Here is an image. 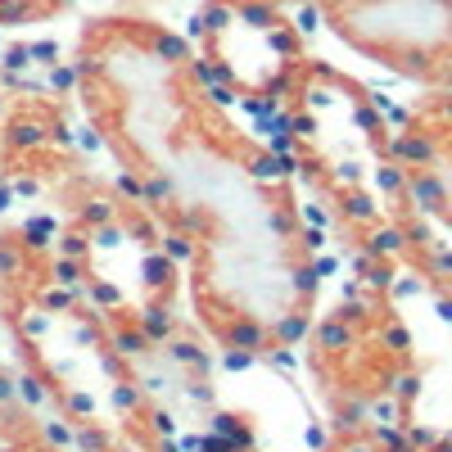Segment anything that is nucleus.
<instances>
[{
	"mask_svg": "<svg viewBox=\"0 0 452 452\" xmlns=\"http://www.w3.org/2000/svg\"><path fill=\"white\" fill-rule=\"evenodd\" d=\"M402 195H407L421 213H444V181H439V172H407Z\"/></svg>",
	"mask_w": 452,
	"mask_h": 452,
	"instance_id": "f257e3e1",
	"label": "nucleus"
},
{
	"mask_svg": "<svg viewBox=\"0 0 452 452\" xmlns=\"http://www.w3.org/2000/svg\"><path fill=\"white\" fill-rule=\"evenodd\" d=\"M389 154H398V159H407V163H430L435 159V145L430 140H411V136H393L389 140Z\"/></svg>",
	"mask_w": 452,
	"mask_h": 452,
	"instance_id": "f03ea898",
	"label": "nucleus"
},
{
	"mask_svg": "<svg viewBox=\"0 0 452 452\" xmlns=\"http://www.w3.org/2000/svg\"><path fill=\"white\" fill-rule=\"evenodd\" d=\"M45 140V127L41 122H32V118H18L14 127H9V145L14 150H36Z\"/></svg>",
	"mask_w": 452,
	"mask_h": 452,
	"instance_id": "7ed1b4c3",
	"label": "nucleus"
},
{
	"mask_svg": "<svg viewBox=\"0 0 452 452\" xmlns=\"http://www.w3.org/2000/svg\"><path fill=\"white\" fill-rule=\"evenodd\" d=\"M407 245V240H402V231H393V226H384V231H376V235H371V254H398V249Z\"/></svg>",
	"mask_w": 452,
	"mask_h": 452,
	"instance_id": "20e7f679",
	"label": "nucleus"
},
{
	"mask_svg": "<svg viewBox=\"0 0 452 452\" xmlns=\"http://www.w3.org/2000/svg\"><path fill=\"white\" fill-rule=\"evenodd\" d=\"M254 177L258 181H281L285 177V163L272 159V154H258V159H254Z\"/></svg>",
	"mask_w": 452,
	"mask_h": 452,
	"instance_id": "39448f33",
	"label": "nucleus"
},
{
	"mask_svg": "<svg viewBox=\"0 0 452 452\" xmlns=\"http://www.w3.org/2000/svg\"><path fill=\"white\" fill-rule=\"evenodd\" d=\"M344 204H349V217H358V222H371V217H376L371 199H367V195H358V190H353V195L344 199Z\"/></svg>",
	"mask_w": 452,
	"mask_h": 452,
	"instance_id": "423d86ee",
	"label": "nucleus"
},
{
	"mask_svg": "<svg viewBox=\"0 0 452 452\" xmlns=\"http://www.w3.org/2000/svg\"><path fill=\"white\" fill-rule=\"evenodd\" d=\"M402 181H407V168H398V163H389V168H380V186L393 190V195H402Z\"/></svg>",
	"mask_w": 452,
	"mask_h": 452,
	"instance_id": "0eeeda50",
	"label": "nucleus"
},
{
	"mask_svg": "<svg viewBox=\"0 0 452 452\" xmlns=\"http://www.w3.org/2000/svg\"><path fill=\"white\" fill-rule=\"evenodd\" d=\"M159 54H168V59H186V41L172 36V32H163L159 36Z\"/></svg>",
	"mask_w": 452,
	"mask_h": 452,
	"instance_id": "6e6552de",
	"label": "nucleus"
},
{
	"mask_svg": "<svg viewBox=\"0 0 452 452\" xmlns=\"http://www.w3.org/2000/svg\"><path fill=\"white\" fill-rule=\"evenodd\" d=\"M358 127L362 131H376L380 127V109H376V104H362V109H358Z\"/></svg>",
	"mask_w": 452,
	"mask_h": 452,
	"instance_id": "1a4fd4ad",
	"label": "nucleus"
},
{
	"mask_svg": "<svg viewBox=\"0 0 452 452\" xmlns=\"http://www.w3.org/2000/svg\"><path fill=\"white\" fill-rule=\"evenodd\" d=\"M168 195H172V181H168V177H150L145 199H168Z\"/></svg>",
	"mask_w": 452,
	"mask_h": 452,
	"instance_id": "9d476101",
	"label": "nucleus"
},
{
	"mask_svg": "<svg viewBox=\"0 0 452 452\" xmlns=\"http://www.w3.org/2000/svg\"><path fill=\"white\" fill-rule=\"evenodd\" d=\"M5 59H9V73H14V77H18V73H23V68H27V59H32V54H27V45H14V50H9V54H5Z\"/></svg>",
	"mask_w": 452,
	"mask_h": 452,
	"instance_id": "9b49d317",
	"label": "nucleus"
},
{
	"mask_svg": "<svg viewBox=\"0 0 452 452\" xmlns=\"http://www.w3.org/2000/svg\"><path fill=\"white\" fill-rule=\"evenodd\" d=\"M73 82H77V68H54L50 73V86H54V91H68Z\"/></svg>",
	"mask_w": 452,
	"mask_h": 452,
	"instance_id": "f8f14e48",
	"label": "nucleus"
},
{
	"mask_svg": "<svg viewBox=\"0 0 452 452\" xmlns=\"http://www.w3.org/2000/svg\"><path fill=\"white\" fill-rule=\"evenodd\" d=\"M163 245H168L172 258H190V240L186 235H172V240H163Z\"/></svg>",
	"mask_w": 452,
	"mask_h": 452,
	"instance_id": "ddd939ff",
	"label": "nucleus"
},
{
	"mask_svg": "<svg viewBox=\"0 0 452 452\" xmlns=\"http://www.w3.org/2000/svg\"><path fill=\"white\" fill-rule=\"evenodd\" d=\"M208 95H213V104H235V91H231V86H208Z\"/></svg>",
	"mask_w": 452,
	"mask_h": 452,
	"instance_id": "4468645a",
	"label": "nucleus"
},
{
	"mask_svg": "<svg viewBox=\"0 0 452 452\" xmlns=\"http://www.w3.org/2000/svg\"><path fill=\"white\" fill-rule=\"evenodd\" d=\"M294 290H299V294H312L316 290V276L312 272H299V276H294Z\"/></svg>",
	"mask_w": 452,
	"mask_h": 452,
	"instance_id": "2eb2a0df",
	"label": "nucleus"
},
{
	"mask_svg": "<svg viewBox=\"0 0 452 452\" xmlns=\"http://www.w3.org/2000/svg\"><path fill=\"white\" fill-rule=\"evenodd\" d=\"M145 326H150L154 335H159V330L168 335V326H172V321H168V316H163V312H145Z\"/></svg>",
	"mask_w": 452,
	"mask_h": 452,
	"instance_id": "dca6fc26",
	"label": "nucleus"
},
{
	"mask_svg": "<svg viewBox=\"0 0 452 452\" xmlns=\"http://www.w3.org/2000/svg\"><path fill=\"white\" fill-rule=\"evenodd\" d=\"M303 222H312V231H316V226H326V213L316 204H303Z\"/></svg>",
	"mask_w": 452,
	"mask_h": 452,
	"instance_id": "f3484780",
	"label": "nucleus"
},
{
	"mask_svg": "<svg viewBox=\"0 0 452 452\" xmlns=\"http://www.w3.org/2000/svg\"><path fill=\"white\" fill-rule=\"evenodd\" d=\"M27 54H32V59H54V45L50 41H36V45H27Z\"/></svg>",
	"mask_w": 452,
	"mask_h": 452,
	"instance_id": "a211bd4d",
	"label": "nucleus"
},
{
	"mask_svg": "<svg viewBox=\"0 0 452 452\" xmlns=\"http://www.w3.org/2000/svg\"><path fill=\"white\" fill-rule=\"evenodd\" d=\"M316 18H321V9H299V32H312Z\"/></svg>",
	"mask_w": 452,
	"mask_h": 452,
	"instance_id": "6ab92c4d",
	"label": "nucleus"
},
{
	"mask_svg": "<svg viewBox=\"0 0 452 452\" xmlns=\"http://www.w3.org/2000/svg\"><path fill=\"white\" fill-rule=\"evenodd\" d=\"M54 272H59V281H64V285H77V267H73V263H59Z\"/></svg>",
	"mask_w": 452,
	"mask_h": 452,
	"instance_id": "aec40b11",
	"label": "nucleus"
},
{
	"mask_svg": "<svg viewBox=\"0 0 452 452\" xmlns=\"http://www.w3.org/2000/svg\"><path fill=\"white\" fill-rule=\"evenodd\" d=\"M82 249H86V240H82V235H68V240H64V254H73V258H77Z\"/></svg>",
	"mask_w": 452,
	"mask_h": 452,
	"instance_id": "412c9836",
	"label": "nucleus"
},
{
	"mask_svg": "<svg viewBox=\"0 0 452 452\" xmlns=\"http://www.w3.org/2000/svg\"><path fill=\"white\" fill-rule=\"evenodd\" d=\"M303 245H307V249H321L326 235H321V231H303Z\"/></svg>",
	"mask_w": 452,
	"mask_h": 452,
	"instance_id": "4be33fe9",
	"label": "nucleus"
},
{
	"mask_svg": "<svg viewBox=\"0 0 452 452\" xmlns=\"http://www.w3.org/2000/svg\"><path fill=\"white\" fill-rule=\"evenodd\" d=\"M118 190H127V195H140V181H136V177H118Z\"/></svg>",
	"mask_w": 452,
	"mask_h": 452,
	"instance_id": "5701e85b",
	"label": "nucleus"
},
{
	"mask_svg": "<svg viewBox=\"0 0 452 452\" xmlns=\"http://www.w3.org/2000/svg\"><path fill=\"white\" fill-rule=\"evenodd\" d=\"M9 199H14V190H9V186H0V213L9 208Z\"/></svg>",
	"mask_w": 452,
	"mask_h": 452,
	"instance_id": "b1692460",
	"label": "nucleus"
}]
</instances>
